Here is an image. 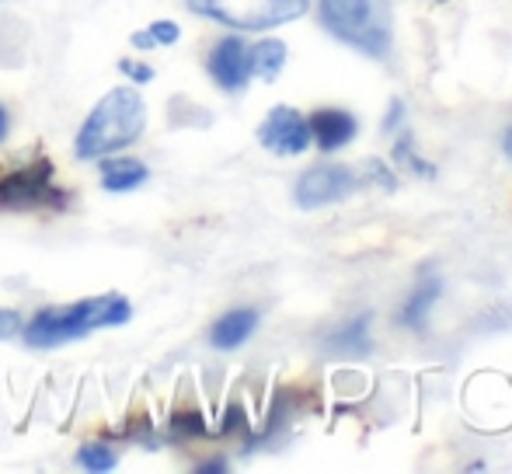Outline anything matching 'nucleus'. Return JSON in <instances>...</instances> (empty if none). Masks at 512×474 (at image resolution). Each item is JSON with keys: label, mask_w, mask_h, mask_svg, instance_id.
<instances>
[{"label": "nucleus", "mask_w": 512, "mask_h": 474, "mask_svg": "<svg viewBox=\"0 0 512 474\" xmlns=\"http://www.w3.org/2000/svg\"><path fill=\"white\" fill-rule=\"evenodd\" d=\"M18 332H21V314L0 307V339H14Z\"/></svg>", "instance_id": "nucleus-20"}, {"label": "nucleus", "mask_w": 512, "mask_h": 474, "mask_svg": "<svg viewBox=\"0 0 512 474\" xmlns=\"http://www.w3.org/2000/svg\"><path fill=\"white\" fill-rule=\"evenodd\" d=\"M147 178H150L147 164L136 161V157H119V154L102 157V189L105 192H133V189H140Z\"/></svg>", "instance_id": "nucleus-12"}, {"label": "nucleus", "mask_w": 512, "mask_h": 474, "mask_svg": "<svg viewBox=\"0 0 512 474\" xmlns=\"http://www.w3.org/2000/svg\"><path fill=\"white\" fill-rule=\"evenodd\" d=\"M356 189H359V175L352 168H345V164H317V168L300 175L293 196H297V206L317 210V206L342 203Z\"/></svg>", "instance_id": "nucleus-6"}, {"label": "nucleus", "mask_w": 512, "mask_h": 474, "mask_svg": "<svg viewBox=\"0 0 512 474\" xmlns=\"http://www.w3.org/2000/svg\"><path fill=\"white\" fill-rule=\"evenodd\" d=\"M255 332H258V311H251V307L227 311L223 318H216L213 328H209V346L230 353V349H241Z\"/></svg>", "instance_id": "nucleus-10"}, {"label": "nucleus", "mask_w": 512, "mask_h": 474, "mask_svg": "<svg viewBox=\"0 0 512 474\" xmlns=\"http://www.w3.org/2000/svg\"><path fill=\"white\" fill-rule=\"evenodd\" d=\"M394 161L405 164V168L411 171V175H422V178H436V164L422 161L415 150V140H411V133L398 136V143H394Z\"/></svg>", "instance_id": "nucleus-18"}, {"label": "nucleus", "mask_w": 512, "mask_h": 474, "mask_svg": "<svg viewBox=\"0 0 512 474\" xmlns=\"http://www.w3.org/2000/svg\"><path fill=\"white\" fill-rule=\"evenodd\" d=\"M133 304L122 293H102V297L74 300L63 307H46L25 325V342L35 349H56L67 342L88 339L102 328L129 325Z\"/></svg>", "instance_id": "nucleus-1"}, {"label": "nucleus", "mask_w": 512, "mask_h": 474, "mask_svg": "<svg viewBox=\"0 0 512 474\" xmlns=\"http://www.w3.org/2000/svg\"><path fill=\"white\" fill-rule=\"evenodd\" d=\"M70 192L56 185V168L49 157L21 164L0 175V210H67Z\"/></svg>", "instance_id": "nucleus-5"}, {"label": "nucleus", "mask_w": 512, "mask_h": 474, "mask_svg": "<svg viewBox=\"0 0 512 474\" xmlns=\"http://www.w3.org/2000/svg\"><path fill=\"white\" fill-rule=\"evenodd\" d=\"M258 140H262L265 150L283 157H297L310 147V122L300 116L290 105H276V109L265 116L262 129H258Z\"/></svg>", "instance_id": "nucleus-7"}, {"label": "nucleus", "mask_w": 512, "mask_h": 474, "mask_svg": "<svg viewBox=\"0 0 512 474\" xmlns=\"http://www.w3.org/2000/svg\"><path fill=\"white\" fill-rule=\"evenodd\" d=\"M147 129V105L136 88H112L102 102L84 119L74 150L81 161H102V157L126 150Z\"/></svg>", "instance_id": "nucleus-2"}, {"label": "nucleus", "mask_w": 512, "mask_h": 474, "mask_svg": "<svg viewBox=\"0 0 512 474\" xmlns=\"http://www.w3.org/2000/svg\"><path fill=\"white\" fill-rule=\"evenodd\" d=\"M4 136H7V112H4V105H0V143H4Z\"/></svg>", "instance_id": "nucleus-25"}, {"label": "nucleus", "mask_w": 512, "mask_h": 474, "mask_svg": "<svg viewBox=\"0 0 512 474\" xmlns=\"http://www.w3.org/2000/svg\"><path fill=\"white\" fill-rule=\"evenodd\" d=\"M189 11L237 32H269L310 11V0H185Z\"/></svg>", "instance_id": "nucleus-4"}, {"label": "nucleus", "mask_w": 512, "mask_h": 474, "mask_svg": "<svg viewBox=\"0 0 512 474\" xmlns=\"http://www.w3.org/2000/svg\"><path fill=\"white\" fill-rule=\"evenodd\" d=\"M286 42L279 39H262L255 49H248V67L251 77H262V81H276L286 67Z\"/></svg>", "instance_id": "nucleus-13"}, {"label": "nucleus", "mask_w": 512, "mask_h": 474, "mask_svg": "<svg viewBox=\"0 0 512 474\" xmlns=\"http://www.w3.org/2000/svg\"><path fill=\"white\" fill-rule=\"evenodd\" d=\"M366 171H370V175H373V182L384 185L387 192H394V185H398V182H394V175L384 168V164H380V161H366Z\"/></svg>", "instance_id": "nucleus-21"}, {"label": "nucleus", "mask_w": 512, "mask_h": 474, "mask_svg": "<svg viewBox=\"0 0 512 474\" xmlns=\"http://www.w3.org/2000/svg\"><path fill=\"white\" fill-rule=\"evenodd\" d=\"M439 293H443V283H439V276H432V272H422L418 286L408 293L405 307H401V325H408L411 332H425V321H429V311L436 307Z\"/></svg>", "instance_id": "nucleus-11"}, {"label": "nucleus", "mask_w": 512, "mask_h": 474, "mask_svg": "<svg viewBox=\"0 0 512 474\" xmlns=\"http://www.w3.org/2000/svg\"><path fill=\"white\" fill-rule=\"evenodd\" d=\"M171 440H199V436H209L206 419L196 412V408H185V412H175L168 422Z\"/></svg>", "instance_id": "nucleus-17"}, {"label": "nucleus", "mask_w": 512, "mask_h": 474, "mask_svg": "<svg viewBox=\"0 0 512 474\" xmlns=\"http://www.w3.org/2000/svg\"><path fill=\"white\" fill-rule=\"evenodd\" d=\"M119 70L129 77L133 84H150L154 81V67H147V63H133V60H122Z\"/></svg>", "instance_id": "nucleus-19"}, {"label": "nucleus", "mask_w": 512, "mask_h": 474, "mask_svg": "<svg viewBox=\"0 0 512 474\" xmlns=\"http://www.w3.org/2000/svg\"><path fill=\"white\" fill-rule=\"evenodd\" d=\"M230 464H227V457H216V461H203V464H196V471L199 474H220V471H227Z\"/></svg>", "instance_id": "nucleus-23"}, {"label": "nucleus", "mask_w": 512, "mask_h": 474, "mask_svg": "<svg viewBox=\"0 0 512 474\" xmlns=\"http://www.w3.org/2000/svg\"><path fill=\"white\" fill-rule=\"evenodd\" d=\"M502 150H506V157L512 161V126H509V133L502 136Z\"/></svg>", "instance_id": "nucleus-24"}, {"label": "nucleus", "mask_w": 512, "mask_h": 474, "mask_svg": "<svg viewBox=\"0 0 512 474\" xmlns=\"http://www.w3.org/2000/svg\"><path fill=\"white\" fill-rule=\"evenodd\" d=\"M77 464H81L84 471H115L119 468V457H115V450L108 447V443L95 440L77 450Z\"/></svg>", "instance_id": "nucleus-16"}, {"label": "nucleus", "mask_w": 512, "mask_h": 474, "mask_svg": "<svg viewBox=\"0 0 512 474\" xmlns=\"http://www.w3.org/2000/svg\"><path fill=\"white\" fill-rule=\"evenodd\" d=\"M182 39V28L175 25V21H154L150 28H143V32H133V46L136 49H157V46H175V42Z\"/></svg>", "instance_id": "nucleus-15"}, {"label": "nucleus", "mask_w": 512, "mask_h": 474, "mask_svg": "<svg viewBox=\"0 0 512 474\" xmlns=\"http://www.w3.org/2000/svg\"><path fill=\"white\" fill-rule=\"evenodd\" d=\"M401 119H405V102H391V112H387V119H384L387 133H391V129H398Z\"/></svg>", "instance_id": "nucleus-22"}, {"label": "nucleus", "mask_w": 512, "mask_h": 474, "mask_svg": "<svg viewBox=\"0 0 512 474\" xmlns=\"http://www.w3.org/2000/svg\"><path fill=\"white\" fill-rule=\"evenodd\" d=\"M370 325L373 314H356L352 321H345L342 328L328 335V346L338 349V353H370Z\"/></svg>", "instance_id": "nucleus-14"}, {"label": "nucleus", "mask_w": 512, "mask_h": 474, "mask_svg": "<svg viewBox=\"0 0 512 474\" xmlns=\"http://www.w3.org/2000/svg\"><path fill=\"white\" fill-rule=\"evenodd\" d=\"M307 122H310V140H314L317 150H324V154H335V150L349 147L359 133L356 116L342 109H317Z\"/></svg>", "instance_id": "nucleus-9"}, {"label": "nucleus", "mask_w": 512, "mask_h": 474, "mask_svg": "<svg viewBox=\"0 0 512 474\" xmlns=\"http://www.w3.org/2000/svg\"><path fill=\"white\" fill-rule=\"evenodd\" d=\"M209 77L216 81V88H223L227 95H241L251 81L248 67V46L241 39H220L209 49Z\"/></svg>", "instance_id": "nucleus-8"}, {"label": "nucleus", "mask_w": 512, "mask_h": 474, "mask_svg": "<svg viewBox=\"0 0 512 474\" xmlns=\"http://www.w3.org/2000/svg\"><path fill=\"white\" fill-rule=\"evenodd\" d=\"M321 25L338 42L387 63L394 49L391 0H321Z\"/></svg>", "instance_id": "nucleus-3"}]
</instances>
